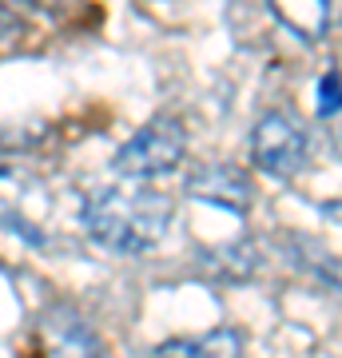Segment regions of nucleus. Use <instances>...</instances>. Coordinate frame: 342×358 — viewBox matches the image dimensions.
Masks as SVG:
<instances>
[{
    "mask_svg": "<svg viewBox=\"0 0 342 358\" xmlns=\"http://www.w3.org/2000/svg\"><path fill=\"white\" fill-rule=\"evenodd\" d=\"M294 263H299L327 294L342 299V259L339 255H327V251H318V247H311V243H294Z\"/></svg>",
    "mask_w": 342,
    "mask_h": 358,
    "instance_id": "nucleus-8",
    "label": "nucleus"
},
{
    "mask_svg": "<svg viewBox=\"0 0 342 358\" xmlns=\"http://www.w3.org/2000/svg\"><path fill=\"white\" fill-rule=\"evenodd\" d=\"M183 192L195 203L219 207V211H247L255 203V179L235 164H199L187 176Z\"/></svg>",
    "mask_w": 342,
    "mask_h": 358,
    "instance_id": "nucleus-4",
    "label": "nucleus"
},
{
    "mask_svg": "<svg viewBox=\"0 0 342 358\" xmlns=\"http://www.w3.org/2000/svg\"><path fill=\"white\" fill-rule=\"evenodd\" d=\"M243 338L235 327H215V331L199 334V338H167V343L155 346V355H215V358H231L243 355Z\"/></svg>",
    "mask_w": 342,
    "mask_h": 358,
    "instance_id": "nucleus-6",
    "label": "nucleus"
},
{
    "mask_svg": "<svg viewBox=\"0 0 342 358\" xmlns=\"http://www.w3.org/2000/svg\"><path fill=\"white\" fill-rule=\"evenodd\" d=\"M176 219L171 195L152 187L148 179H127L88 195L84 203V227L100 247L120 255H143L164 243L167 227Z\"/></svg>",
    "mask_w": 342,
    "mask_h": 358,
    "instance_id": "nucleus-1",
    "label": "nucleus"
},
{
    "mask_svg": "<svg viewBox=\"0 0 342 358\" xmlns=\"http://www.w3.org/2000/svg\"><path fill=\"white\" fill-rule=\"evenodd\" d=\"M187 155V136H183V124L171 120V115H155L148 120L131 140L120 148L115 155V171L124 179H164L171 176Z\"/></svg>",
    "mask_w": 342,
    "mask_h": 358,
    "instance_id": "nucleus-2",
    "label": "nucleus"
},
{
    "mask_svg": "<svg viewBox=\"0 0 342 358\" xmlns=\"http://www.w3.org/2000/svg\"><path fill=\"white\" fill-rule=\"evenodd\" d=\"M203 259V271H211L215 279H251L255 267H259V251L251 243H227L219 251H207Z\"/></svg>",
    "mask_w": 342,
    "mask_h": 358,
    "instance_id": "nucleus-7",
    "label": "nucleus"
},
{
    "mask_svg": "<svg viewBox=\"0 0 342 358\" xmlns=\"http://www.w3.org/2000/svg\"><path fill=\"white\" fill-rule=\"evenodd\" d=\"M266 8L303 40H322L334 20V0H266Z\"/></svg>",
    "mask_w": 342,
    "mask_h": 358,
    "instance_id": "nucleus-5",
    "label": "nucleus"
},
{
    "mask_svg": "<svg viewBox=\"0 0 342 358\" xmlns=\"http://www.w3.org/2000/svg\"><path fill=\"white\" fill-rule=\"evenodd\" d=\"M327 115H330V136H334V143L342 148V100L334 103V108H327Z\"/></svg>",
    "mask_w": 342,
    "mask_h": 358,
    "instance_id": "nucleus-9",
    "label": "nucleus"
},
{
    "mask_svg": "<svg viewBox=\"0 0 342 358\" xmlns=\"http://www.w3.org/2000/svg\"><path fill=\"white\" fill-rule=\"evenodd\" d=\"M311 143H306V128L287 112H266L259 115V124L251 131V159L255 167L271 179H294L306 167Z\"/></svg>",
    "mask_w": 342,
    "mask_h": 358,
    "instance_id": "nucleus-3",
    "label": "nucleus"
}]
</instances>
